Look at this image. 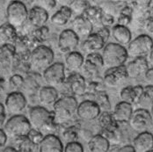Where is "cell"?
<instances>
[{
	"label": "cell",
	"mask_w": 153,
	"mask_h": 152,
	"mask_svg": "<svg viewBox=\"0 0 153 152\" xmlns=\"http://www.w3.org/2000/svg\"><path fill=\"white\" fill-rule=\"evenodd\" d=\"M1 152H19L17 150H16L14 147H11V146H9V147H5V148H4Z\"/></svg>",
	"instance_id": "f907efd6"
},
{
	"label": "cell",
	"mask_w": 153,
	"mask_h": 152,
	"mask_svg": "<svg viewBox=\"0 0 153 152\" xmlns=\"http://www.w3.org/2000/svg\"><path fill=\"white\" fill-rule=\"evenodd\" d=\"M71 30L79 37V39L80 37L86 38L87 36H89L91 33H92L93 26L85 17H83L82 15H78L74 19L72 22Z\"/></svg>",
	"instance_id": "7402d4cb"
},
{
	"label": "cell",
	"mask_w": 153,
	"mask_h": 152,
	"mask_svg": "<svg viewBox=\"0 0 153 152\" xmlns=\"http://www.w3.org/2000/svg\"><path fill=\"white\" fill-rule=\"evenodd\" d=\"M78 103L72 96H64L58 99V100L53 106V113L56 116V120L65 122L71 120L76 114V109Z\"/></svg>",
	"instance_id": "5b68a950"
},
{
	"label": "cell",
	"mask_w": 153,
	"mask_h": 152,
	"mask_svg": "<svg viewBox=\"0 0 153 152\" xmlns=\"http://www.w3.org/2000/svg\"><path fill=\"white\" fill-rule=\"evenodd\" d=\"M68 88L72 94L82 96L86 92L87 84L85 78L79 73H73L68 76L65 80Z\"/></svg>",
	"instance_id": "e0dca14e"
},
{
	"label": "cell",
	"mask_w": 153,
	"mask_h": 152,
	"mask_svg": "<svg viewBox=\"0 0 153 152\" xmlns=\"http://www.w3.org/2000/svg\"><path fill=\"white\" fill-rule=\"evenodd\" d=\"M104 65L108 69L123 66L128 58L127 48L115 42L107 43L101 53Z\"/></svg>",
	"instance_id": "7a4b0ae2"
},
{
	"label": "cell",
	"mask_w": 153,
	"mask_h": 152,
	"mask_svg": "<svg viewBox=\"0 0 153 152\" xmlns=\"http://www.w3.org/2000/svg\"><path fill=\"white\" fill-rule=\"evenodd\" d=\"M110 146V142L102 135H95L88 141L90 152H108Z\"/></svg>",
	"instance_id": "4316f807"
},
{
	"label": "cell",
	"mask_w": 153,
	"mask_h": 152,
	"mask_svg": "<svg viewBox=\"0 0 153 152\" xmlns=\"http://www.w3.org/2000/svg\"><path fill=\"white\" fill-rule=\"evenodd\" d=\"M104 11L102 8L99 6H89L81 15L85 17L92 26H98V27H102L101 20L102 17L104 14Z\"/></svg>",
	"instance_id": "f1b7e54d"
},
{
	"label": "cell",
	"mask_w": 153,
	"mask_h": 152,
	"mask_svg": "<svg viewBox=\"0 0 153 152\" xmlns=\"http://www.w3.org/2000/svg\"><path fill=\"white\" fill-rule=\"evenodd\" d=\"M100 109L93 100H85L78 104L76 109V116L85 122H92L99 118Z\"/></svg>",
	"instance_id": "7c38bea8"
},
{
	"label": "cell",
	"mask_w": 153,
	"mask_h": 152,
	"mask_svg": "<svg viewBox=\"0 0 153 152\" xmlns=\"http://www.w3.org/2000/svg\"><path fill=\"white\" fill-rule=\"evenodd\" d=\"M148 62H149V65L151 64L153 68V49L152 50V52L149 54V56H148Z\"/></svg>",
	"instance_id": "816d5d0a"
},
{
	"label": "cell",
	"mask_w": 153,
	"mask_h": 152,
	"mask_svg": "<svg viewBox=\"0 0 153 152\" xmlns=\"http://www.w3.org/2000/svg\"><path fill=\"white\" fill-rule=\"evenodd\" d=\"M27 106V100L26 96L19 91L10 92L4 100V107L5 111L11 114H20Z\"/></svg>",
	"instance_id": "30bf717a"
},
{
	"label": "cell",
	"mask_w": 153,
	"mask_h": 152,
	"mask_svg": "<svg viewBox=\"0 0 153 152\" xmlns=\"http://www.w3.org/2000/svg\"><path fill=\"white\" fill-rule=\"evenodd\" d=\"M27 138L30 140L31 142L34 144V145H36L37 147L39 146V144L42 142V141L43 140V138H44V135L41 132V131H39V130H36V129H34V128H32L30 131H29V133L27 134Z\"/></svg>",
	"instance_id": "74e56055"
},
{
	"label": "cell",
	"mask_w": 153,
	"mask_h": 152,
	"mask_svg": "<svg viewBox=\"0 0 153 152\" xmlns=\"http://www.w3.org/2000/svg\"><path fill=\"white\" fill-rule=\"evenodd\" d=\"M24 83V77L19 74H14L9 79V85L12 89H21Z\"/></svg>",
	"instance_id": "ab89813d"
},
{
	"label": "cell",
	"mask_w": 153,
	"mask_h": 152,
	"mask_svg": "<svg viewBox=\"0 0 153 152\" xmlns=\"http://www.w3.org/2000/svg\"><path fill=\"white\" fill-rule=\"evenodd\" d=\"M3 129L7 137L17 139L19 137L27 136L32 129V127L27 117L23 114H17L13 115L4 122Z\"/></svg>",
	"instance_id": "3957f363"
},
{
	"label": "cell",
	"mask_w": 153,
	"mask_h": 152,
	"mask_svg": "<svg viewBox=\"0 0 153 152\" xmlns=\"http://www.w3.org/2000/svg\"><path fill=\"white\" fill-rule=\"evenodd\" d=\"M55 54L53 50L44 45L35 47L30 52L29 62L32 67L39 70H45L54 63Z\"/></svg>",
	"instance_id": "277c9868"
},
{
	"label": "cell",
	"mask_w": 153,
	"mask_h": 152,
	"mask_svg": "<svg viewBox=\"0 0 153 152\" xmlns=\"http://www.w3.org/2000/svg\"><path fill=\"white\" fill-rule=\"evenodd\" d=\"M48 19V13L45 8L42 6H33L28 11L27 21L31 26L36 28H41L44 27Z\"/></svg>",
	"instance_id": "2e32d148"
},
{
	"label": "cell",
	"mask_w": 153,
	"mask_h": 152,
	"mask_svg": "<svg viewBox=\"0 0 153 152\" xmlns=\"http://www.w3.org/2000/svg\"><path fill=\"white\" fill-rule=\"evenodd\" d=\"M71 16H72V11L70 8V6L63 5L56 13H55L51 16L50 21L52 24L56 26L62 27L70 21Z\"/></svg>",
	"instance_id": "f546056e"
},
{
	"label": "cell",
	"mask_w": 153,
	"mask_h": 152,
	"mask_svg": "<svg viewBox=\"0 0 153 152\" xmlns=\"http://www.w3.org/2000/svg\"><path fill=\"white\" fill-rule=\"evenodd\" d=\"M38 99L42 107H53L59 99V94L55 87L45 85L40 88Z\"/></svg>",
	"instance_id": "ffe728a7"
},
{
	"label": "cell",
	"mask_w": 153,
	"mask_h": 152,
	"mask_svg": "<svg viewBox=\"0 0 153 152\" xmlns=\"http://www.w3.org/2000/svg\"><path fill=\"white\" fill-rule=\"evenodd\" d=\"M145 29L148 32V34L153 40V19H148L145 23Z\"/></svg>",
	"instance_id": "ee69618b"
},
{
	"label": "cell",
	"mask_w": 153,
	"mask_h": 152,
	"mask_svg": "<svg viewBox=\"0 0 153 152\" xmlns=\"http://www.w3.org/2000/svg\"><path fill=\"white\" fill-rule=\"evenodd\" d=\"M79 37L71 29H65L59 34L57 46L63 54H70L75 51L79 44Z\"/></svg>",
	"instance_id": "8fae6325"
},
{
	"label": "cell",
	"mask_w": 153,
	"mask_h": 152,
	"mask_svg": "<svg viewBox=\"0 0 153 152\" xmlns=\"http://www.w3.org/2000/svg\"><path fill=\"white\" fill-rule=\"evenodd\" d=\"M97 33H99L103 39H104V41L107 42V40H108V38H109V36H110V30L108 29V27H100V29L96 32Z\"/></svg>",
	"instance_id": "7bdbcfd3"
},
{
	"label": "cell",
	"mask_w": 153,
	"mask_h": 152,
	"mask_svg": "<svg viewBox=\"0 0 153 152\" xmlns=\"http://www.w3.org/2000/svg\"><path fill=\"white\" fill-rule=\"evenodd\" d=\"M114 23V16L111 15V14H109V13H104L103 17H102V20H101L102 27H108L112 26Z\"/></svg>",
	"instance_id": "b9f144b4"
},
{
	"label": "cell",
	"mask_w": 153,
	"mask_h": 152,
	"mask_svg": "<svg viewBox=\"0 0 153 152\" xmlns=\"http://www.w3.org/2000/svg\"><path fill=\"white\" fill-rule=\"evenodd\" d=\"M117 152H136V151L132 145H124L123 147H120Z\"/></svg>",
	"instance_id": "c3c4849f"
},
{
	"label": "cell",
	"mask_w": 153,
	"mask_h": 152,
	"mask_svg": "<svg viewBox=\"0 0 153 152\" xmlns=\"http://www.w3.org/2000/svg\"><path fill=\"white\" fill-rule=\"evenodd\" d=\"M134 13V9L128 5L124 6L123 9L120 11L119 17L117 19V25L127 27L132 20V16Z\"/></svg>",
	"instance_id": "d6a6232c"
},
{
	"label": "cell",
	"mask_w": 153,
	"mask_h": 152,
	"mask_svg": "<svg viewBox=\"0 0 153 152\" xmlns=\"http://www.w3.org/2000/svg\"><path fill=\"white\" fill-rule=\"evenodd\" d=\"M16 150L19 152H34L37 146L34 145L27 136L19 137L14 139Z\"/></svg>",
	"instance_id": "1f68e13d"
},
{
	"label": "cell",
	"mask_w": 153,
	"mask_h": 152,
	"mask_svg": "<svg viewBox=\"0 0 153 152\" xmlns=\"http://www.w3.org/2000/svg\"><path fill=\"white\" fill-rule=\"evenodd\" d=\"M142 105L146 106H152L153 105V86L152 85H146L143 87V95L141 97V99L139 101Z\"/></svg>",
	"instance_id": "d590c367"
},
{
	"label": "cell",
	"mask_w": 153,
	"mask_h": 152,
	"mask_svg": "<svg viewBox=\"0 0 153 152\" xmlns=\"http://www.w3.org/2000/svg\"><path fill=\"white\" fill-rule=\"evenodd\" d=\"M133 148L136 152H147L153 149V135L146 131L138 134L133 141Z\"/></svg>",
	"instance_id": "603a6c76"
},
{
	"label": "cell",
	"mask_w": 153,
	"mask_h": 152,
	"mask_svg": "<svg viewBox=\"0 0 153 152\" xmlns=\"http://www.w3.org/2000/svg\"><path fill=\"white\" fill-rule=\"evenodd\" d=\"M89 6H90V3L88 1H75V2H72L70 8L71 9L72 13L76 12V13H80L81 15Z\"/></svg>",
	"instance_id": "f35d334b"
},
{
	"label": "cell",
	"mask_w": 153,
	"mask_h": 152,
	"mask_svg": "<svg viewBox=\"0 0 153 152\" xmlns=\"http://www.w3.org/2000/svg\"><path fill=\"white\" fill-rule=\"evenodd\" d=\"M153 49V40L147 34H141L131 40L128 45L127 52L128 56L135 58L144 57L149 56Z\"/></svg>",
	"instance_id": "52a82bcc"
},
{
	"label": "cell",
	"mask_w": 153,
	"mask_h": 152,
	"mask_svg": "<svg viewBox=\"0 0 153 152\" xmlns=\"http://www.w3.org/2000/svg\"><path fill=\"white\" fill-rule=\"evenodd\" d=\"M128 78L126 65L107 69L104 73L103 81L108 87H116Z\"/></svg>",
	"instance_id": "4fadbf2b"
},
{
	"label": "cell",
	"mask_w": 153,
	"mask_h": 152,
	"mask_svg": "<svg viewBox=\"0 0 153 152\" xmlns=\"http://www.w3.org/2000/svg\"><path fill=\"white\" fill-rule=\"evenodd\" d=\"M21 89L27 93L32 94L40 90V85L34 76H27L24 78V83Z\"/></svg>",
	"instance_id": "836d02e7"
},
{
	"label": "cell",
	"mask_w": 153,
	"mask_h": 152,
	"mask_svg": "<svg viewBox=\"0 0 153 152\" xmlns=\"http://www.w3.org/2000/svg\"><path fill=\"white\" fill-rule=\"evenodd\" d=\"M63 152H84L83 145L78 142H72L66 143Z\"/></svg>",
	"instance_id": "60d3db41"
},
{
	"label": "cell",
	"mask_w": 153,
	"mask_h": 152,
	"mask_svg": "<svg viewBox=\"0 0 153 152\" xmlns=\"http://www.w3.org/2000/svg\"><path fill=\"white\" fill-rule=\"evenodd\" d=\"M85 63V57L84 56L77 52L73 51L68 54L65 57V64L71 70H77L83 67Z\"/></svg>",
	"instance_id": "4dcf8cb0"
},
{
	"label": "cell",
	"mask_w": 153,
	"mask_h": 152,
	"mask_svg": "<svg viewBox=\"0 0 153 152\" xmlns=\"http://www.w3.org/2000/svg\"><path fill=\"white\" fill-rule=\"evenodd\" d=\"M28 121L32 128L41 131L44 136L55 135L57 130L56 116L42 106H36L31 108L28 113Z\"/></svg>",
	"instance_id": "6da1fadb"
},
{
	"label": "cell",
	"mask_w": 153,
	"mask_h": 152,
	"mask_svg": "<svg viewBox=\"0 0 153 152\" xmlns=\"http://www.w3.org/2000/svg\"><path fill=\"white\" fill-rule=\"evenodd\" d=\"M5 119H6V111L4 105L0 102V128L3 125H4Z\"/></svg>",
	"instance_id": "f6af8a7d"
},
{
	"label": "cell",
	"mask_w": 153,
	"mask_h": 152,
	"mask_svg": "<svg viewBox=\"0 0 153 152\" xmlns=\"http://www.w3.org/2000/svg\"><path fill=\"white\" fill-rule=\"evenodd\" d=\"M7 139H8V137L6 136L5 132L4 131V129L0 128V150L5 146V144L7 142Z\"/></svg>",
	"instance_id": "bcb514c9"
},
{
	"label": "cell",
	"mask_w": 153,
	"mask_h": 152,
	"mask_svg": "<svg viewBox=\"0 0 153 152\" xmlns=\"http://www.w3.org/2000/svg\"><path fill=\"white\" fill-rule=\"evenodd\" d=\"M16 59V49L14 45L0 46V65L8 68Z\"/></svg>",
	"instance_id": "83f0119b"
},
{
	"label": "cell",
	"mask_w": 153,
	"mask_h": 152,
	"mask_svg": "<svg viewBox=\"0 0 153 152\" xmlns=\"http://www.w3.org/2000/svg\"><path fill=\"white\" fill-rule=\"evenodd\" d=\"M61 139L56 135H47L38 146V152H63Z\"/></svg>",
	"instance_id": "ac0fdd59"
},
{
	"label": "cell",
	"mask_w": 153,
	"mask_h": 152,
	"mask_svg": "<svg viewBox=\"0 0 153 152\" xmlns=\"http://www.w3.org/2000/svg\"><path fill=\"white\" fill-rule=\"evenodd\" d=\"M144 77L148 85L153 86V68H149V70L144 75Z\"/></svg>",
	"instance_id": "7dc6e473"
},
{
	"label": "cell",
	"mask_w": 153,
	"mask_h": 152,
	"mask_svg": "<svg viewBox=\"0 0 153 152\" xmlns=\"http://www.w3.org/2000/svg\"><path fill=\"white\" fill-rule=\"evenodd\" d=\"M106 46L104 39L97 33H92L87 36L81 45V49L87 55L92 53H98Z\"/></svg>",
	"instance_id": "9a60e30c"
},
{
	"label": "cell",
	"mask_w": 153,
	"mask_h": 152,
	"mask_svg": "<svg viewBox=\"0 0 153 152\" xmlns=\"http://www.w3.org/2000/svg\"><path fill=\"white\" fill-rule=\"evenodd\" d=\"M78 130L79 129L75 126H71L62 132V137L67 143L76 142L78 138Z\"/></svg>",
	"instance_id": "8d00e7d4"
},
{
	"label": "cell",
	"mask_w": 153,
	"mask_h": 152,
	"mask_svg": "<svg viewBox=\"0 0 153 152\" xmlns=\"http://www.w3.org/2000/svg\"><path fill=\"white\" fill-rule=\"evenodd\" d=\"M94 101L99 106L100 110L102 109V110H104L103 112H109V110L111 108V105L109 102V99L105 91H100L96 92V97H95Z\"/></svg>",
	"instance_id": "e575fe53"
},
{
	"label": "cell",
	"mask_w": 153,
	"mask_h": 152,
	"mask_svg": "<svg viewBox=\"0 0 153 152\" xmlns=\"http://www.w3.org/2000/svg\"><path fill=\"white\" fill-rule=\"evenodd\" d=\"M5 81L3 78H0V97H2L5 92Z\"/></svg>",
	"instance_id": "681fc988"
},
{
	"label": "cell",
	"mask_w": 153,
	"mask_h": 152,
	"mask_svg": "<svg viewBox=\"0 0 153 152\" xmlns=\"http://www.w3.org/2000/svg\"><path fill=\"white\" fill-rule=\"evenodd\" d=\"M128 123L130 128L138 134L148 131V129L152 126L150 111L143 107L135 110Z\"/></svg>",
	"instance_id": "9c48e42d"
},
{
	"label": "cell",
	"mask_w": 153,
	"mask_h": 152,
	"mask_svg": "<svg viewBox=\"0 0 153 152\" xmlns=\"http://www.w3.org/2000/svg\"><path fill=\"white\" fill-rule=\"evenodd\" d=\"M150 114H151V118H152V121L153 124V105L151 107V111H150Z\"/></svg>",
	"instance_id": "db71d44e"
},
{
	"label": "cell",
	"mask_w": 153,
	"mask_h": 152,
	"mask_svg": "<svg viewBox=\"0 0 153 152\" xmlns=\"http://www.w3.org/2000/svg\"><path fill=\"white\" fill-rule=\"evenodd\" d=\"M18 38L19 36L15 27L7 22L0 26V46L14 45Z\"/></svg>",
	"instance_id": "d4e9b609"
},
{
	"label": "cell",
	"mask_w": 153,
	"mask_h": 152,
	"mask_svg": "<svg viewBox=\"0 0 153 152\" xmlns=\"http://www.w3.org/2000/svg\"><path fill=\"white\" fill-rule=\"evenodd\" d=\"M147 152H153V149L152 150H151V151H147Z\"/></svg>",
	"instance_id": "11a10c76"
},
{
	"label": "cell",
	"mask_w": 153,
	"mask_h": 152,
	"mask_svg": "<svg viewBox=\"0 0 153 152\" xmlns=\"http://www.w3.org/2000/svg\"><path fill=\"white\" fill-rule=\"evenodd\" d=\"M149 18L151 19H153V5L151 7V9L149 10Z\"/></svg>",
	"instance_id": "f5cc1de1"
},
{
	"label": "cell",
	"mask_w": 153,
	"mask_h": 152,
	"mask_svg": "<svg viewBox=\"0 0 153 152\" xmlns=\"http://www.w3.org/2000/svg\"><path fill=\"white\" fill-rule=\"evenodd\" d=\"M143 87L142 85H135V86H126L122 89L120 92L121 99L123 102L133 105L139 103L141 97L143 95Z\"/></svg>",
	"instance_id": "d6986e66"
},
{
	"label": "cell",
	"mask_w": 153,
	"mask_h": 152,
	"mask_svg": "<svg viewBox=\"0 0 153 152\" xmlns=\"http://www.w3.org/2000/svg\"><path fill=\"white\" fill-rule=\"evenodd\" d=\"M133 106L126 102L121 101L115 105L114 111L112 113L114 119L119 123H127L128 122L132 113H133Z\"/></svg>",
	"instance_id": "44dd1931"
},
{
	"label": "cell",
	"mask_w": 153,
	"mask_h": 152,
	"mask_svg": "<svg viewBox=\"0 0 153 152\" xmlns=\"http://www.w3.org/2000/svg\"><path fill=\"white\" fill-rule=\"evenodd\" d=\"M149 70V62L144 57L135 58L128 63L126 66V70L128 77L137 78L145 75L147 70Z\"/></svg>",
	"instance_id": "5bb4252c"
},
{
	"label": "cell",
	"mask_w": 153,
	"mask_h": 152,
	"mask_svg": "<svg viewBox=\"0 0 153 152\" xmlns=\"http://www.w3.org/2000/svg\"><path fill=\"white\" fill-rule=\"evenodd\" d=\"M28 17V10L26 4L21 1H12L6 8L7 23L15 27H22Z\"/></svg>",
	"instance_id": "8992f818"
},
{
	"label": "cell",
	"mask_w": 153,
	"mask_h": 152,
	"mask_svg": "<svg viewBox=\"0 0 153 152\" xmlns=\"http://www.w3.org/2000/svg\"><path fill=\"white\" fill-rule=\"evenodd\" d=\"M111 35L115 41V43L119 45H128L132 39V34L130 30L127 27H123L120 25H114L111 29Z\"/></svg>",
	"instance_id": "484cf974"
},
{
	"label": "cell",
	"mask_w": 153,
	"mask_h": 152,
	"mask_svg": "<svg viewBox=\"0 0 153 152\" xmlns=\"http://www.w3.org/2000/svg\"><path fill=\"white\" fill-rule=\"evenodd\" d=\"M103 66V58L101 54L100 53H92L87 55L85 58V63L83 65V67L85 68V71L88 74H92V76L97 74Z\"/></svg>",
	"instance_id": "cb8c5ba5"
},
{
	"label": "cell",
	"mask_w": 153,
	"mask_h": 152,
	"mask_svg": "<svg viewBox=\"0 0 153 152\" xmlns=\"http://www.w3.org/2000/svg\"><path fill=\"white\" fill-rule=\"evenodd\" d=\"M42 79L48 86L56 87L65 83V66L62 62H54L43 71Z\"/></svg>",
	"instance_id": "ba28073f"
}]
</instances>
